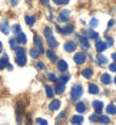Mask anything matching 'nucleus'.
Listing matches in <instances>:
<instances>
[{"label": "nucleus", "instance_id": "1", "mask_svg": "<svg viewBox=\"0 0 116 125\" xmlns=\"http://www.w3.org/2000/svg\"><path fill=\"white\" fill-rule=\"evenodd\" d=\"M26 112V104L23 101H19L16 104V119H17V124L20 125L23 122V116Z\"/></svg>", "mask_w": 116, "mask_h": 125}, {"label": "nucleus", "instance_id": "2", "mask_svg": "<svg viewBox=\"0 0 116 125\" xmlns=\"http://www.w3.org/2000/svg\"><path fill=\"white\" fill-rule=\"evenodd\" d=\"M45 36H46V40H47V43H49V46H50L52 49L57 46V40L53 38L50 27H45Z\"/></svg>", "mask_w": 116, "mask_h": 125}, {"label": "nucleus", "instance_id": "3", "mask_svg": "<svg viewBox=\"0 0 116 125\" xmlns=\"http://www.w3.org/2000/svg\"><path fill=\"white\" fill-rule=\"evenodd\" d=\"M82 94H83V88L80 83H77L75 86L72 88V91H70V98L72 99H79L80 96H82Z\"/></svg>", "mask_w": 116, "mask_h": 125}, {"label": "nucleus", "instance_id": "4", "mask_svg": "<svg viewBox=\"0 0 116 125\" xmlns=\"http://www.w3.org/2000/svg\"><path fill=\"white\" fill-rule=\"evenodd\" d=\"M73 61H75L76 65H82V63H85V61H86V55L83 52H77V53H75V56H73Z\"/></svg>", "mask_w": 116, "mask_h": 125}, {"label": "nucleus", "instance_id": "5", "mask_svg": "<svg viewBox=\"0 0 116 125\" xmlns=\"http://www.w3.org/2000/svg\"><path fill=\"white\" fill-rule=\"evenodd\" d=\"M77 40L80 42V45L85 48V49H89L90 45H89V40H88V38H85V36H82V35H76Z\"/></svg>", "mask_w": 116, "mask_h": 125}, {"label": "nucleus", "instance_id": "6", "mask_svg": "<svg viewBox=\"0 0 116 125\" xmlns=\"http://www.w3.org/2000/svg\"><path fill=\"white\" fill-rule=\"evenodd\" d=\"M7 66H9V56L6 53H3V56L0 58V71H3Z\"/></svg>", "mask_w": 116, "mask_h": 125}, {"label": "nucleus", "instance_id": "7", "mask_svg": "<svg viewBox=\"0 0 116 125\" xmlns=\"http://www.w3.org/2000/svg\"><path fill=\"white\" fill-rule=\"evenodd\" d=\"M75 49H76V42L67 40V42L64 43V50H66V52H73Z\"/></svg>", "mask_w": 116, "mask_h": 125}, {"label": "nucleus", "instance_id": "8", "mask_svg": "<svg viewBox=\"0 0 116 125\" xmlns=\"http://www.w3.org/2000/svg\"><path fill=\"white\" fill-rule=\"evenodd\" d=\"M35 43H36V46L39 48V53H43L45 52V48H43V42H42V38L40 36L35 35Z\"/></svg>", "mask_w": 116, "mask_h": 125}, {"label": "nucleus", "instance_id": "9", "mask_svg": "<svg viewBox=\"0 0 116 125\" xmlns=\"http://www.w3.org/2000/svg\"><path fill=\"white\" fill-rule=\"evenodd\" d=\"M59 108H60V101L59 99H53L50 104H49V109H50V111H56V109H59Z\"/></svg>", "mask_w": 116, "mask_h": 125}, {"label": "nucleus", "instance_id": "10", "mask_svg": "<svg viewBox=\"0 0 116 125\" xmlns=\"http://www.w3.org/2000/svg\"><path fill=\"white\" fill-rule=\"evenodd\" d=\"M69 17H70V12H69V10H62L60 14H59V20H60V22H66Z\"/></svg>", "mask_w": 116, "mask_h": 125}, {"label": "nucleus", "instance_id": "11", "mask_svg": "<svg viewBox=\"0 0 116 125\" xmlns=\"http://www.w3.org/2000/svg\"><path fill=\"white\" fill-rule=\"evenodd\" d=\"M106 48H107V45H106L105 42H100V40L96 42V50H98V53H102Z\"/></svg>", "mask_w": 116, "mask_h": 125}, {"label": "nucleus", "instance_id": "12", "mask_svg": "<svg viewBox=\"0 0 116 125\" xmlns=\"http://www.w3.org/2000/svg\"><path fill=\"white\" fill-rule=\"evenodd\" d=\"M93 108H95V111L98 114H100L103 111V104L100 101H95V102H93Z\"/></svg>", "mask_w": 116, "mask_h": 125}, {"label": "nucleus", "instance_id": "13", "mask_svg": "<svg viewBox=\"0 0 116 125\" xmlns=\"http://www.w3.org/2000/svg\"><path fill=\"white\" fill-rule=\"evenodd\" d=\"M57 69L64 73V72L67 71V63L64 62V61H57Z\"/></svg>", "mask_w": 116, "mask_h": 125}, {"label": "nucleus", "instance_id": "14", "mask_svg": "<svg viewBox=\"0 0 116 125\" xmlns=\"http://www.w3.org/2000/svg\"><path fill=\"white\" fill-rule=\"evenodd\" d=\"M0 29H1V32H3L4 35H7L9 30H10V27H9V22H7V20H3V22H1V26H0Z\"/></svg>", "mask_w": 116, "mask_h": 125}, {"label": "nucleus", "instance_id": "15", "mask_svg": "<svg viewBox=\"0 0 116 125\" xmlns=\"http://www.w3.org/2000/svg\"><path fill=\"white\" fill-rule=\"evenodd\" d=\"M73 30H75V27H73V25H66L62 29V32L60 33H64V35H69V33H73Z\"/></svg>", "mask_w": 116, "mask_h": 125}, {"label": "nucleus", "instance_id": "16", "mask_svg": "<svg viewBox=\"0 0 116 125\" xmlns=\"http://www.w3.org/2000/svg\"><path fill=\"white\" fill-rule=\"evenodd\" d=\"M100 81H102L105 85H109V83L112 82V78H110V75H109V73H103V75L100 76Z\"/></svg>", "mask_w": 116, "mask_h": 125}, {"label": "nucleus", "instance_id": "17", "mask_svg": "<svg viewBox=\"0 0 116 125\" xmlns=\"http://www.w3.org/2000/svg\"><path fill=\"white\" fill-rule=\"evenodd\" d=\"M26 40H27V38H26L25 33H19V35H16V42L17 43H26Z\"/></svg>", "mask_w": 116, "mask_h": 125}, {"label": "nucleus", "instance_id": "18", "mask_svg": "<svg viewBox=\"0 0 116 125\" xmlns=\"http://www.w3.org/2000/svg\"><path fill=\"white\" fill-rule=\"evenodd\" d=\"M82 75L85 76V78H92V75H93L92 68H85V69L82 71Z\"/></svg>", "mask_w": 116, "mask_h": 125}, {"label": "nucleus", "instance_id": "19", "mask_svg": "<svg viewBox=\"0 0 116 125\" xmlns=\"http://www.w3.org/2000/svg\"><path fill=\"white\" fill-rule=\"evenodd\" d=\"M82 122H83V116H82V115H75V116L72 118V124L80 125Z\"/></svg>", "mask_w": 116, "mask_h": 125}, {"label": "nucleus", "instance_id": "20", "mask_svg": "<svg viewBox=\"0 0 116 125\" xmlns=\"http://www.w3.org/2000/svg\"><path fill=\"white\" fill-rule=\"evenodd\" d=\"M106 111H107L109 115H115L116 114V106L113 105V104H109V105L106 106Z\"/></svg>", "mask_w": 116, "mask_h": 125}, {"label": "nucleus", "instance_id": "21", "mask_svg": "<svg viewBox=\"0 0 116 125\" xmlns=\"http://www.w3.org/2000/svg\"><path fill=\"white\" fill-rule=\"evenodd\" d=\"M76 111L77 112H85V111H86V105H85V104H83V102H77L76 104Z\"/></svg>", "mask_w": 116, "mask_h": 125}, {"label": "nucleus", "instance_id": "22", "mask_svg": "<svg viewBox=\"0 0 116 125\" xmlns=\"http://www.w3.org/2000/svg\"><path fill=\"white\" fill-rule=\"evenodd\" d=\"M16 63L19 66H25L26 65V56H16Z\"/></svg>", "mask_w": 116, "mask_h": 125}, {"label": "nucleus", "instance_id": "23", "mask_svg": "<svg viewBox=\"0 0 116 125\" xmlns=\"http://www.w3.org/2000/svg\"><path fill=\"white\" fill-rule=\"evenodd\" d=\"M25 20H26V23H27L29 26H33L35 22H36V17H35V16H26Z\"/></svg>", "mask_w": 116, "mask_h": 125}, {"label": "nucleus", "instance_id": "24", "mask_svg": "<svg viewBox=\"0 0 116 125\" xmlns=\"http://www.w3.org/2000/svg\"><path fill=\"white\" fill-rule=\"evenodd\" d=\"M45 89H46V95H47L49 98H53V95H54V89H53L52 86H49V85H46Z\"/></svg>", "mask_w": 116, "mask_h": 125}, {"label": "nucleus", "instance_id": "25", "mask_svg": "<svg viewBox=\"0 0 116 125\" xmlns=\"http://www.w3.org/2000/svg\"><path fill=\"white\" fill-rule=\"evenodd\" d=\"M89 94H93V95H95V94H99V88L96 86L95 83H90L89 85Z\"/></svg>", "mask_w": 116, "mask_h": 125}, {"label": "nucleus", "instance_id": "26", "mask_svg": "<svg viewBox=\"0 0 116 125\" xmlns=\"http://www.w3.org/2000/svg\"><path fill=\"white\" fill-rule=\"evenodd\" d=\"M46 55H47V58L50 59L52 62H56V61H57V58H56V55H54V52H53V50H47V52H46Z\"/></svg>", "mask_w": 116, "mask_h": 125}, {"label": "nucleus", "instance_id": "27", "mask_svg": "<svg viewBox=\"0 0 116 125\" xmlns=\"http://www.w3.org/2000/svg\"><path fill=\"white\" fill-rule=\"evenodd\" d=\"M86 35H88V38H90V39H98V36H99L96 32H93V30H90V29L86 30Z\"/></svg>", "mask_w": 116, "mask_h": 125}, {"label": "nucleus", "instance_id": "28", "mask_svg": "<svg viewBox=\"0 0 116 125\" xmlns=\"http://www.w3.org/2000/svg\"><path fill=\"white\" fill-rule=\"evenodd\" d=\"M96 61H98V63H99V65H105V63L107 62V59H106V58H105L103 55H98Z\"/></svg>", "mask_w": 116, "mask_h": 125}, {"label": "nucleus", "instance_id": "29", "mask_svg": "<svg viewBox=\"0 0 116 125\" xmlns=\"http://www.w3.org/2000/svg\"><path fill=\"white\" fill-rule=\"evenodd\" d=\"M16 52V56H26V50L25 48H17V49L14 50Z\"/></svg>", "mask_w": 116, "mask_h": 125}, {"label": "nucleus", "instance_id": "30", "mask_svg": "<svg viewBox=\"0 0 116 125\" xmlns=\"http://www.w3.org/2000/svg\"><path fill=\"white\" fill-rule=\"evenodd\" d=\"M99 121H100L102 124H109L110 118H109V116H106V115H102V116H99Z\"/></svg>", "mask_w": 116, "mask_h": 125}, {"label": "nucleus", "instance_id": "31", "mask_svg": "<svg viewBox=\"0 0 116 125\" xmlns=\"http://www.w3.org/2000/svg\"><path fill=\"white\" fill-rule=\"evenodd\" d=\"M30 56H32L33 59H37V58H39V50H36V49H30Z\"/></svg>", "mask_w": 116, "mask_h": 125}, {"label": "nucleus", "instance_id": "32", "mask_svg": "<svg viewBox=\"0 0 116 125\" xmlns=\"http://www.w3.org/2000/svg\"><path fill=\"white\" fill-rule=\"evenodd\" d=\"M10 48L13 50H16L19 46H17V42H16V39H10Z\"/></svg>", "mask_w": 116, "mask_h": 125}, {"label": "nucleus", "instance_id": "33", "mask_svg": "<svg viewBox=\"0 0 116 125\" xmlns=\"http://www.w3.org/2000/svg\"><path fill=\"white\" fill-rule=\"evenodd\" d=\"M63 91H64V85H57L54 92H57V94H63Z\"/></svg>", "mask_w": 116, "mask_h": 125}, {"label": "nucleus", "instance_id": "34", "mask_svg": "<svg viewBox=\"0 0 116 125\" xmlns=\"http://www.w3.org/2000/svg\"><path fill=\"white\" fill-rule=\"evenodd\" d=\"M54 1V4H67L69 3V0H53Z\"/></svg>", "mask_w": 116, "mask_h": 125}, {"label": "nucleus", "instance_id": "35", "mask_svg": "<svg viewBox=\"0 0 116 125\" xmlns=\"http://www.w3.org/2000/svg\"><path fill=\"white\" fill-rule=\"evenodd\" d=\"M36 122H37L39 125H47V121H46V119H42V118H37Z\"/></svg>", "mask_w": 116, "mask_h": 125}, {"label": "nucleus", "instance_id": "36", "mask_svg": "<svg viewBox=\"0 0 116 125\" xmlns=\"http://www.w3.org/2000/svg\"><path fill=\"white\" fill-rule=\"evenodd\" d=\"M90 121H92V122H98V121H99V116H98L96 114H93V115H90Z\"/></svg>", "mask_w": 116, "mask_h": 125}, {"label": "nucleus", "instance_id": "37", "mask_svg": "<svg viewBox=\"0 0 116 125\" xmlns=\"http://www.w3.org/2000/svg\"><path fill=\"white\" fill-rule=\"evenodd\" d=\"M13 32H14L16 35H19V33H20V26H19V25H14V26H13Z\"/></svg>", "mask_w": 116, "mask_h": 125}, {"label": "nucleus", "instance_id": "38", "mask_svg": "<svg viewBox=\"0 0 116 125\" xmlns=\"http://www.w3.org/2000/svg\"><path fill=\"white\" fill-rule=\"evenodd\" d=\"M90 26H92V27H96V26H98V19H96V17H93V19L90 20Z\"/></svg>", "mask_w": 116, "mask_h": 125}, {"label": "nucleus", "instance_id": "39", "mask_svg": "<svg viewBox=\"0 0 116 125\" xmlns=\"http://www.w3.org/2000/svg\"><path fill=\"white\" fill-rule=\"evenodd\" d=\"M47 76H49V79H50V81H53V82H57V78L53 75V73H49Z\"/></svg>", "mask_w": 116, "mask_h": 125}, {"label": "nucleus", "instance_id": "40", "mask_svg": "<svg viewBox=\"0 0 116 125\" xmlns=\"http://www.w3.org/2000/svg\"><path fill=\"white\" fill-rule=\"evenodd\" d=\"M106 45H107V46H112V45H113V39H112V38H107V40H106Z\"/></svg>", "mask_w": 116, "mask_h": 125}, {"label": "nucleus", "instance_id": "41", "mask_svg": "<svg viewBox=\"0 0 116 125\" xmlns=\"http://www.w3.org/2000/svg\"><path fill=\"white\" fill-rule=\"evenodd\" d=\"M109 69H110L112 72H116V63H110V66H109Z\"/></svg>", "mask_w": 116, "mask_h": 125}, {"label": "nucleus", "instance_id": "42", "mask_svg": "<svg viewBox=\"0 0 116 125\" xmlns=\"http://www.w3.org/2000/svg\"><path fill=\"white\" fill-rule=\"evenodd\" d=\"M36 68H37V69H45V65H43L42 62H37L36 63Z\"/></svg>", "mask_w": 116, "mask_h": 125}, {"label": "nucleus", "instance_id": "43", "mask_svg": "<svg viewBox=\"0 0 116 125\" xmlns=\"http://www.w3.org/2000/svg\"><path fill=\"white\" fill-rule=\"evenodd\" d=\"M64 115H66L64 112H60V115H59V119H63V118H64Z\"/></svg>", "mask_w": 116, "mask_h": 125}, {"label": "nucleus", "instance_id": "44", "mask_svg": "<svg viewBox=\"0 0 116 125\" xmlns=\"http://www.w3.org/2000/svg\"><path fill=\"white\" fill-rule=\"evenodd\" d=\"M112 59H113V61H115V63H116V53H113V55H112Z\"/></svg>", "mask_w": 116, "mask_h": 125}, {"label": "nucleus", "instance_id": "45", "mask_svg": "<svg viewBox=\"0 0 116 125\" xmlns=\"http://www.w3.org/2000/svg\"><path fill=\"white\" fill-rule=\"evenodd\" d=\"M1 50H3V45H1V42H0V53H1Z\"/></svg>", "mask_w": 116, "mask_h": 125}, {"label": "nucleus", "instance_id": "46", "mask_svg": "<svg viewBox=\"0 0 116 125\" xmlns=\"http://www.w3.org/2000/svg\"><path fill=\"white\" fill-rule=\"evenodd\" d=\"M115 83H116V76H115Z\"/></svg>", "mask_w": 116, "mask_h": 125}]
</instances>
